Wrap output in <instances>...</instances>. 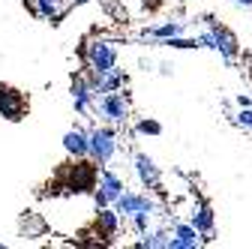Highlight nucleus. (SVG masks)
Returning <instances> with one entry per match:
<instances>
[{
    "label": "nucleus",
    "instance_id": "1",
    "mask_svg": "<svg viewBox=\"0 0 252 249\" xmlns=\"http://www.w3.org/2000/svg\"><path fill=\"white\" fill-rule=\"evenodd\" d=\"M99 174H102V165L93 162L90 156H81V159H72L63 162L54 174V180L45 186L42 195H93L99 186Z\"/></svg>",
    "mask_w": 252,
    "mask_h": 249
},
{
    "label": "nucleus",
    "instance_id": "26",
    "mask_svg": "<svg viewBox=\"0 0 252 249\" xmlns=\"http://www.w3.org/2000/svg\"><path fill=\"white\" fill-rule=\"evenodd\" d=\"M66 3H69V6H75V3H87V0H66Z\"/></svg>",
    "mask_w": 252,
    "mask_h": 249
},
{
    "label": "nucleus",
    "instance_id": "15",
    "mask_svg": "<svg viewBox=\"0 0 252 249\" xmlns=\"http://www.w3.org/2000/svg\"><path fill=\"white\" fill-rule=\"evenodd\" d=\"M66 9H69L66 0H33V15L48 18L51 24H60V18H63Z\"/></svg>",
    "mask_w": 252,
    "mask_h": 249
},
{
    "label": "nucleus",
    "instance_id": "27",
    "mask_svg": "<svg viewBox=\"0 0 252 249\" xmlns=\"http://www.w3.org/2000/svg\"><path fill=\"white\" fill-rule=\"evenodd\" d=\"M0 249H3V243H0Z\"/></svg>",
    "mask_w": 252,
    "mask_h": 249
},
{
    "label": "nucleus",
    "instance_id": "13",
    "mask_svg": "<svg viewBox=\"0 0 252 249\" xmlns=\"http://www.w3.org/2000/svg\"><path fill=\"white\" fill-rule=\"evenodd\" d=\"M189 219H192V225L204 234L207 243L213 240V234H216V213H213V207L207 201H195L192 213H189Z\"/></svg>",
    "mask_w": 252,
    "mask_h": 249
},
{
    "label": "nucleus",
    "instance_id": "19",
    "mask_svg": "<svg viewBox=\"0 0 252 249\" xmlns=\"http://www.w3.org/2000/svg\"><path fill=\"white\" fill-rule=\"evenodd\" d=\"M135 135H162V123L153 120V117H138L135 126H132Z\"/></svg>",
    "mask_w": 252,
    "mask_h": 249
},
{
    "label": "nucleus",
    "instance_id": "11",
    "mask_svg": "<svg viewBox=\"0 0 252 249\" xmlns=\"http://www.w3.org/2000/svg\"><path fill=\"white\" fill-rule=\"evenodd\" d=\"M120 225H123V216L117 213L114 204L96 207V219H93V228H96V234H99L105 243H111V240L120 234Z\"/></svg>",
    "mask_w": 252,
    "mask_h": 249
},
{
    "label": "nucleus",
    "instance_id": "22",
    "mask_svg": "<svg viewBox=\"0 0 252 249\" xmlns=\"http://www.w3.org/2000/svg\"><path fill=\"white\" fill-rule=\"evenodd\" d=\"M141 6H144V12H156V9L162 6V0H144Z\"/></svg>",
    "mask_w": 252,
    "mask_h": 249
},
{
    "label": "nucleus",
    "instance_id": "18",
    "mask_svg": "<svg viewBox=\"0 0 252 249\" xmlns=\"http://www.w3.org/2000/svg\"><path fill=\"white\" fill-rule=\"evenodd\" d=\"M153 216H156L153 210H138V213H132L126 222H129V228H132L135 237H141V234H147V231L153 228Z\"/></svg>",
    "mask_w": 252,
    "mask_h": 249
},
{
    "label": "nucleus",
    "instance_id": "12",
    "mask_svg": "<svg viewBox=\"0 0 252 249\" xmlns=\"http://www.w3.org/2000/svg\"><path fill=\"white\" fill-rule=\"evenodd\" d=\"M63 150H66V156H72V159L90 156V129H84V126L66 129L63 132Z\"/></svg>",
    "mask_w": 252,
    "mask_h": 249
},
{
    "label": "nucleus",
    "instance_id": "24",
    "mask_svg": "<svg viewBox=\"0 0 252 249\" xmlns=\"http://www.w3.org/2000/svg\"><path fill=\"white\" fill-rule=\"evenodd\" d=\"M159 75H171V63H159Z\"/></svg>",
    "mask_w": 252,
    "mask_h": 249
},
{
    "label": "nucleus",
    "instance_id": "23",
    "mask_svg": "<svg viewBox=\"0 0 252 249\" xmlns=\"http://www.w3.org/2000/svg\"><path fill=\"white\" fill-rule=\"evenodd\" d=\"M234 105H237V108H246V105H252V99L240 93V96H234Z\"/></svg>",
    "mask_w": 252,
    "mask_h": 249
},
{
    "label": "nucleus",
    "instance_id": "3",
    "mask_svg": "<svg viewBox=\"0 0 252 249\" xmlns=\"http://www.w3.org/2000/svg\"><path fill=\"white\" fill-rule=\"evenodd\" d=\"M96 117L102 123H111V126H126L132 120V105H129V96L123 90H111V93H102L96 99Z\"/></svg>",
    "mask_w": 252,
    "mask_h": 249
},
{
    "label": "nucleus",
    "instance_id": "6",
    "mask_svg": "<svg viewBox=\"0 0 252 249\" xmlns=\"http://www.w3.org/2000/svg\"><path fill=\"white\" fill-rule=\"evenodd\" d=\"M27 111H30L27 93L18 90V87H12V84H6V81H0V117L18 123V120L27 117Z\"/></svg>",
    "mask_w": 252,
    "mask_h": 249
},
{
    "label": "nucleus",
    "instance_id": "14",
    "mask_svg": "<svg viewBox=\"0 0 252 249\" xmlns=\"http://www.w3.org/2000/svg\"><path fill=\"white\" fill-rule=\"evenodd\" d=\"M186 33V24L183 21H162V24H153V27H147L144 30V36L147 39H153V42H165V39H171V36H183Z\"/></svg>",
    "mask_w": 252,
    "mask_h": 249
},
{
    "label": "nucleus",
    "instance_id": "8",
    "mask_svg": "<svg viewBox=\"0 0 252 249\" xmlns=\"http://www.w3.org/2000/svg\"><path fill=\"white\" fill-rule=\"evenodd\" d=\"M129 162H132V171H135V177L141 183V189H150V192L162 189V171H159V165H156L144 150H135Z\"/></svg>",
    "mask_w": 252,
    "mask_h": 249
},
{
    "label": "nucleus",
    "instance_id": "17",
    "mask_svg": "<svg viewBox=\"0 0 252 249\" xmlns=\"http://www.w3.org/2000/svg\"><path fill=\"white\" fill-rule=\"evenodd\" d=\"M126 87V72L123 69H111V72H102L99 75V84H96V93H111V90H123Z\"/></svg>",
    "mask_w": 252,
    "mask_h": 249
},
{
    "label": "nucleus",
    "instance_id": "10",
    "mask_svg": "<svg viewBox=\"0 0 252 249\" xmlns=\"http://www.w3.org/2000/svg\"><path fill=\"white\" fill-rule=\"evenodd\" d=\"M201 243H207V240H204V234L192 225V219H189V222L174 219V222H171V243H168V249H198Z\"/></svg>",
    "mask_w": 252,
    "mask_h": 249
},
{
    "label": "nucleus",
    "instance_id": "16",
    "mask_svg": "<svg viewBox=\"0 0 252 249\" xmlns=\"http://www.w3.org/2000/svg\"><path fill=\"white\" fill-rule=\"evenodd\" d=\"M168 243H171V228H150L147 234H141L135 246L138 249H168Z\"/></svg>",
    "mask_w": 252,
    "mask_h": 249
},
{
    "label": "nucleus",
    "instance_id": "4",
    "mask_svg": "<svg viewBox=\"0 0 252 249\" xmlns=\"http://www.w3.org/2000/svg\"><path fill=\"white\" fill-rule=\"evenodd\" d=\"M198 39H201V48H210V51H216V54H222L225 60H234V57L240 54L237 36L231 33L228 27L216 24V21L207 24V30H204V33H198Z\"/></svg>",
    "mask_w": 252,
    "mask_h": 249
},
{
    "label": "nucleus",
    "instance_id": "2",
    "mask_svg": "<svg viewBox=\"0 0 252 249\" xmlns=\"http://www.w3.org/2000/svg\"><path fill=\"white\" fill-rule=\"evenodd\" d=\"M120 126H111V123H102V126H90V159L99 162L102 168L111 165V159L120 153Z\"/></svg>",
    "mask_w": 252,
    "mask_h": 249
},
{
    "label": "nucleus",
    "instance_id": "7",
    "mask_svg": "<svg viewBox=\"0 0 252 249\" xmlns=\"http://www.w3.org/2000/svg\"><path fill=\"white\" fill-rule=\"evenodd\" d=\"M129 186H126V180L111 168V165H105L102 168V174H99V186H96V192H93V204L96 207H108V204H114Z\"/></svg>",
    "mask_w": 252,
    "mask_h": 249
},
{
    "label": "nucleus",
    "instance_id": "21",
    "mask_svg": "<svg viewBox=\"0 0 252 249\" xmlns=\"http://www.w3.org/2000/svg\"><path fill=\"white\" fill-rule=\"evenodd\" d=\"M231 120L237 123V126H243V129H252V105H246V108H237Z\"/></svg>",
    "mask_w": 252,
    "mask_h": 249
},
{
    "label": "nucleus",
    "instance_id": "20",
    "mask_svg": "<svg viewBox=\"0 0 252 249\" xmlns=\"http://www.w3.org/2000/svg\"><path fill=\"white\" fill-rule=\"evenodd\" d=\"M162 45H165V48H201V39L183 33V36H171V39H165Z\"/></svg>",
    "mask_w": 252,
    "mask_h": 249
},
{
    "label": "nucleus",
    "instance_id": "5",
    "mask_svg": "<svg viewBox=\"0 0 252 249\" xmlns=\"http://www.w3.org/2000/svg\"><path fill=\"white\" fill-rule=\"evenodd\" d=\"M117 60H120V51L108 39H90L84 45V63H90L93 69H99V72L117 69Z\"/></svg>",
    "mask_w": 252,
    "mask_h": 249
},
{
    "label": "nucleus",
    "instance_id": "9",
    "mask_svg": "<svg viewBox=\"0 0 252 249\" xmlns=\"http://www.w3.org/2000/svg\"><path fill=\"white\" fill-rule=\"evenodd\" d=\"M69 93H72V108H75V114H81V117H93V114H96V99H99V93L90 87V81H87L81 72L72 75Z\"/></svg>",
    "mask_w": 252,
    "mask_h": 249
},
{
    "label": "nucleus",
    "instance_id": "25",
    "mask_svg": "<svg viewBox=\"0 0 252 249\" xmlns=\"http://www.w3.org/2000/svg\"><path fill=\"white\" fill-rule=\"evenodd\" d=\"M234 3H240V6H246V9H252V0H234Z\"/></svg>",
    "mask_w": 252,
    "mask_h": 249
}]
</instances>
